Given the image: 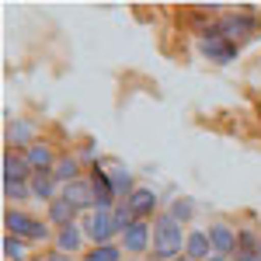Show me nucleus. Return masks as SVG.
Instances as JSON below:
<instances>
[{
  "label": "nucleus",
  "mask_w": 261,
  "mask_h": 261,
  "mask_svg": "<svg viewBox=\"0 0 261 261\" xmlns=\"http://www.w3.org/2000/svg\"><path fill=\"white\" fill-rule=\"evenodd\" d=\"M205 230H209V241H213V251H216V254H226V258L237 254V226H233V223L213 220Z\"/></svg>",
  "instance_id": "nucleus-11"
},
{
  "label": "nucleus",
  "mask_w": 261,
  "mask_h": 261,
  "mask_svg": "<svg viewBox=\"0 0 261 261\" xmlns=\"http://www.w3.org/2000/svg\"><path fill=\"white\" fill-rule=\"evenodd\" d=\"M32 199V188L28 185H4V202L14 205V202H28Z\"/></svg>",
  "instance_id": "nucleus-25"
},
{
  "label": "nucleus",
  "mask_w": 261,
  "mask_h": 261,
  "mask_svg": "<svg viewBox=\"0 0 261 261\" xmlns=\"http://www.w3.org/2000/svg\"><path fill=\"white\" fill-rule=\"evenodd\" d=\"M112 223H115V230H119V237L125 233V230H129V226H133V223H136V213L129 209V202H125V199H122L119 205L112 209Z\"/></svg>",
  "instance_id": "nucleus-24"
},
{
  "label": "nucleus",
  "mask_w": 261,
  "mask_h": 261,
  "mask_svg": "<svg viewBox=\"0 0 261 261\" xmlns=\"http://www.w3.org/2000/svg\"><path fill=\"white\" fill-rule=\"evenodd\" d=\"M108 178H112V188H115V195L122 199H129L140 185H136V178L129 174V167H122V164H108Z\"/></svg>",
  "instance_id": "nucleus-19"
},
{
  "label": "nucleus",
  "mask_w": 261,
  "mask_h": 261,
  "mask_svg": "<svg viewBox=\"0 0 261 261\" xmlns=\"http://www.w3.org/2000/svg\"><path fill=\"white\" fill-rule=\"evenodd\" d=\"M77 220H81V213H77L70 202L63 199V195H60L56 202H49V205H45V223H49L53 230H60V226H70V223H77Z\"/></svg>",
  "instance_id": "nucleus-18"
},
{
  "label": "nucleus",
  "mask_w": 261,
  "mask_h": 261,
  "mask_svg": "<svg viewBox=\"0 0 261 261\" xmlns=\"http://www.w3.org/2000/svg\"><path fill=\"white\" fill-rule=\"evenodd\" d=\"M125 202H129V209L136 213V220H157V213H161V199H157V192L146 188V185H140Z\"/></svg>",
  "instance_id": "nucleus-13"
},
{
  "label": "nucleus",
  "mask_w": 261,
  "mask_h": 261,
  "mask_svg": "<svg viewBox=\"0 0 261 261\" xmlns=\"http://www.w3.org/2000/svg\"><path fill=\"white\" fill-rule=\"evenodd\" d=\"M87 181H91V188H94V205L98 209H115L119 205V195H115V188H112V178H108V164L98 161L87 167Z\"/></svg>",
  "instance_id": "nucleus-5"
},
{
  "label": "nucleus",
  "mask_w": 261,
  "mask_h": 261,
  "mask_svg": "<svg viewBox=\"0 0 261 261\" xmlns=\"http://www.w3.org/2000/svg\"><path fill=\"white\" fill-rule=\"evenodd\" d=\"M216 24H220L223 39H230L233 45H241V49L247 42L261 39V11L254 4H244L237 11H223L220 18H216Z\"/></svg>",
  "instance_id": "nucleus-2"
},
{
  "label": "nucleus",
  "mask_w": 261,
  "mask_h": 261,
  "mask_svg": "<svg viewBox=\"0 0 261 261\" xmlns=\"http://www.w3.org/2000/svg\"><path fill=\"white\" fill-rule=\"evenodd\" d=\"M167 213H171L181 226H188V223L195 220V199H185V195H181V199L167 202Z\"/></svg>",
  "instance_id": "nucleus-22"
},
{
  "label": "nucleus",
  "mask_w": 261,
  "mask_h": 261,
  "mask_svg": "<svg viewBox=\"0 0 261 261\" xmlns=\"http://www.w3.org/2000/svg\"><path fill=\"white\" fill-rule=\"evenodd\" d=\"M205 261H233V258H226V254H213V258H205Z\"/></svg>",
  "instance_id": "nucleus-28"
},
{
  "label": "nucleus",
  "mask_w": 261,
  "mask_h": 261,
  "mask_svg": "<svg viewBox=\"0 0 261 261\" xmlns=\"http://www.w3.org/2000/svg\"><path fill=\"white\" fill-rule=\"evenodd\" d=\"M81 223H84V233H87L91 247H94V244H119V230H115L108 209H94V213H87Z\"/></svg>",
  "instance_id": "nucleus-4"
},
{
  "label": "nucleus",
  "mask_w": 261,
  "mask_h": 261,
  "mask_svg": "<svg viewBox=\"0 0 261 261\" xmlns=\"http://www.w3.org/2000/svg\"><path fill=\"white\" fill-rule=\"evenodd\" d=\"M32 167L24 161V153L18 150H4V185H28L32 181Z\"/></svg>",
  "instance_id": "nucleus-14"
},
{
  "label": "nucleus",
  "mask_w": 261,
  "mask_h": 261,
  "mask_svg": "<svg viewBox=\"0 0 261 261\" xmlns=\"http://www.w3.org/2000/svg\"><path fill=\"white\" fill-rule=\"evenodd\" d=\"M42 261H81V258H73V254H63V251H56V247H49V251L42 254Z\"/></svg>",
  "instance_id": "nucleus-26"
},
{
  "label": "nucleus",
  "mask_w": 261,
  "mask_h": 261,
  "mask_svg": "<svg viewBox=\"0 0 261 261\" xmlns=\"http://www.w3.org/2000/svg\"><path fill=\"white\" fill-rule=\"evenodd\" d=\"M63 199L70 202L77 213H81V220L87 216V213H94V209H98V205H94V188H91L87 174H84L81 181H70V185H63Z\"/></svg>",
  "instance_id": "nucleus-10"
},
{
  "label": "nucleus",
  "mask_w": 261,
  "mask_h": 261,
  "mask_svg": "<svg viewBox=\"0 0 261 261\" xmlns=\"http://www.w3.org/2000/svg\"><path fill=\"white\" fill-rule=\"evenodd\" d=\"M0 254H4V261H28L32 258V244L21 241V237H14V233H4Z\"/></svg>",
  "instance_id": "nucleus-20"
},
{
  "label": "nucleus",
  "mask_w": 261,
  "mask_h": 261,
  "mask_svg": "<svg viewBox=\"0 0 261 261\" xmlns=\"http://www.w3.org/2000/svg\"><path fill=\"white\" fill-rule=\"evenodd\" d=\"M122 258H125V251L119 244H94L81 254V261H122Z\"/></svg>",
  "instance_id": "nucleus-21"
},
{
  "label": "nucleus",
  "mask_w": 261,
  "mask_h": 261,
  "mask_svg": "<svg viewBox=\"0 0 261 261\" xmlns=\"http://www.w3.org/2000/svg\"><path fill=\"white\" fill-rule=\"evenodd\" d=\"M28 188H32V199H39V202H56L63 195V185L56 181V174L53 171H35L32 174V181H28Z\"/></svg>",
  "instance_id": "nucleus-15"
},
{
  "label": "nucleus",
  "mask_w": 261,
  "mask_h": 261,
  "mask_svg": "<svg viewBox=\"0 0 261 261\" xmlns=\"http://www.w3.org/2000/svg\"><path fill=\"white\" fill-rule=\"evenodd\" d=\"M233 261H261L258 254H244V251H237V254H233Z\"/></svg>",
  "instance_id": "nucleus-27"
},
{
  "label": "nucleus",
  "mask_w": 261,
  "mask_h": 261,
  "mask_svg": "<svg viewBox=\"0 0 261 261\" xmlns=\"http://www.w3.org/2000/svg\"><path fill=\"white\" fill-rule=\"evenodd\" d=\"M119 247L125 254H150V247H153V220H136L119 237Z\"/></svg>",
  "instance_id": "nucleus-6"
},
{
  "label": "nucleus",
  "mask_w": 261,
  "mask_h": 261,
  "mask_svg": "<svg viewBox=\"0 0 261 261\" xmlns=\"http://www.w3.org/2000/svg\"><path fill=\"white\" fill-rule=\"evenodd\" d=\"M258 258H261V244H258Z\"/></svg>",
  "instance_id": "nucleus-30"
},
{
  "label": "nucleus",
  "mask_w": 261,
  "mask_h": 261,
  "mask_svg": "<svg viewBox=\"0 0 261 261\" xmlns=\"http://www.w3.org/2000/svg\"><path fill=\"white\" fill-rule=\"evenodd\" d=\"M60 153H63V150H56L49 140H35L28 150H24V161H28L32 171H53L56 161H60Z\"/></svg>",
  "instance_id": "nucleus-12"
},
{
  "label": "nucleus",
  "mask_w": 261,
  "mask_h": 261,
  "mask_svg": "<svg viewBox=\"0 0 261 261\" xmlns=\"http://www.w3.org/2000/svg\"><path fill=\"white\" fill-rule=\"evenodd\" d=\"M258 244H261V230L258 226H237V251H244V254H258Z\"/></svg>",
  "instance_id": "nucleus-23"
},
{
  "label": "nucleus",
  "mask_w": 261,
  "mask_h": 261,
  "mask_svg": "<svg viewBox=\"0 0 261 261\" xmlns=\"http://www.w3.org/2000/svg\"><path fill=\"white\" fill-rule=\"evenodd\" d=\"M53 174H56L60 185H70V181H81L84 174H87V167H84V161L73 153V150H63L56 167H53Z\"/></svg>",
  "instance_id": "nucleus-17"
},
{
  "label": "nucleus",
  "mask_w": 261,
  "mask_h": 261,
  "mask_svg": "<svg viewBox=\"0 0 261 261\" xmlns=\"http://www.w3.org/2000/svg\"><path fill=\"white\" fill-rule=\"evenodd\" d=\"M213 241H209V230L205 226H188V241H185V258L192 261H205L213 258Z\"/></svg>",
  "instance_id": "nucleus-16"
},
{
  "label": "nucleus",
  "mask_w": 261,
  "mask_h": 261,
  "mask_svg": "<svg viewBox=\"0 0 261 261\" xmlns=\"http://www.w3.org/2000/svg\"><path fill=\"white\" fill-rule=\"evenodd\" d=\"M185 241H188V226H181L167 209H161L157 220H153L150 261H178L181 254H185Z\"/></svg>",
  "instance_id": "nucleus-1"
},
{
  "label": "nucleus",
  "mask_w": 261,
  "mask_h": 261,
  "mask_svg": "<svg viewBox=\"0 0 261 261\" xmlns=\"http://www.w3.org/2000/svg\"><path fill=\"white\" fill-rule=\"evenodd\" d=\"M53 247L56 251H63V254H73V258H81L84 251L91 247V241H87V233H84V223H70V226H60L56 233H53Z\"/></svg>",
  "instance_id": "nucleus-8"
},
{
  "label": "nucleus",
  "mask_w": 261,
  "mask_h": 261,
  "mask_svg": "<svg viewBox=\"0 0 261 261\" xmlns=\"http://www.w3.org/2000/svg\"><path fill=\"white\" fill-rule=\"evenodd\" d=\"M178 261H192V258H185V254H181V258H178Z\"/></svg>",
  "instance_id": "nucleus-29"
},
{
  "label": "nucleus",
  "mask_w": 261,
  "mask_h": 261,
  "mask_svg": "<svg viewBox=\"0 0 261 261\" xmlns=\"http://www.w3.org/2000/svg\"><path fill=\"white\" fill-rule=\"evenodd\" d=\"M258 115H261V108H258Z\"/></svg>",
  "instance_id": "nucleus-31"
},
{
  "label": "nucleus",
  "mask_w": 261,
  "mask_h": 261,
  "mask_svg": "<svg viewBox=\"0 0 261 261\" xmlns=\"http://www.w3.org/2000/svg\"><path fill=\"white\" fill-rule=\"evenodd\" d=\"M4 140H7V150H18V153H24L32 143L39 140V125H35V119H24V115H18V119L7 122Z\"/></svg>",
  "instance_id": "nucleus-7"
},
{
  "label": "nucleus",
  "mask_w": 261,
  "mask_h": 261,
  "mask_svg": "<svg viewBox=\"0 0 261 261\" xmlns=\"http://www.w3.org/2000/svg\"><path fill=\"white\" fill-rule=\"evenodd\" d=\"M4 230L14 233V237H21V241H28V244H49V247H53V233H56L45 220L24 213L21 205H7V213H4Z\"/></svg>",
  "instance_id": "nucleus-3"
},
{
  "label": "nucleus",
  "mask_w": 261,
  "mask_h": 261,
  "mask_svg": "<svg viewBox=\"0 0 261 261\" xmlns=\"http://www.w3.org/2000/svg\"><path fill=\"white\" fill-rule=\"evenodd\" d=\"M199 53H202V60L216 63V66H230V63H237V56H241V45H233V42L223 39V35H213V39L199 42Z\"/></svg>",
  "instance_id": "nucleus-9"
}]
</instances>
